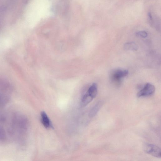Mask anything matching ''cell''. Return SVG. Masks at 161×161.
<instances>
[{
    "mask_svg": "<svg viewBox=\"0 0 161 161\" xmlns=\"http://www.w3.org/2000/svg\"><path fill=\"white\" fill-rule=\"evenodd\" d=\"M144 150L147 153L152 155L153 157L157 158H161V149L158 146L152 144H147L146 145Z\"/></svg>",
    "mask_w": 161,
    "mask_h": 161,
    "instance_id": "obj_3",
    "label": "cell"
},
{
    "mask_svg": "<svg viewBox=\"0 0 161 161\" xmlns=\"http://www.w3.org/2000/svg\"><path fill=\"white\" fill-rule=\"evenodd\" d=\"M93 98L87 92L82 98L81 104L82 106L85 107L90 103Z\"/></svg>",
    "mask_w": 161,
    "mask_h": 161,
    "instance_id": "obj_8",
    "label": "cell"
},
{
    "mask_svg": "<svg viewBox=\"0 0 161 161\" xmlns=\"http://www.w3.org/2000/svg\"><path fill=\"white\" fill-rule=\"evenodd\" d=\"M155 91V87L154 85L147 83L144 87L137 94V96L138 97H147L151 95Z\"/></svg>",
    "mask_w": 161,
    "mask_h": 161,
    "instance_id": "obj_4",
    "label": "cell"
},
{
    "mask_svg": "<svg viewBox=\"0 0 161 161\" xmlns=\"http://www.w3.org/2000/svg\"><path fill=\"white\" fill-rule=\"evenodd\" d=\"M137 36L142 38H146L148 36L147 32L145 31H141L136 33Z\"/></svg>",
    "mask_w": 161,
    "mask_h": 161,
    "instance_id": "obj_10",
    "label": "cell"
},
{
    "mask_svg": "<svg viewBox=\"0 0 161 161\" xmlns=\"http://www.w3.org/2000/svg\"><path fill=\"white\" fill-rule=\"evenodd\" d=\"M128 74V71L126 70H116L111 74V80L114 84L119 85L120 84L121 79L126 76Z\"/></svg>",
    "mask_w": 161,
    "mask_h": 161,
    "instance_id": "obj_2",
    "label": "cell"
},
{
    "mask_svg": "<svg viewBox=\"0 0 161 161\" xmlns=\"http://www.w3.org/2000/svg\"><path fill=\"white\" fill-rule=\"evenodd\" d=\"M103 102L101 101L98 102L91 110L89 113V116L92 118L95 116L102 106Z\"/></svg>",
    "mask_w": 161,
    "mask_h": 161,
    "instance_id": "obj_6",
    "label": "cell"
},
{
    "mask_svg": "<svg viewBox=\"0 0 161 161\" xmlns=\"http://www.w3.org/2000/svg\"><path fill=\"white\" fill-rule=\"evenodd\" d=\"M29 123L20 113L3 110L0 114V142L22 144L28 132Z\"/></svg>",
    "mask_w": 161,
    "mask_h": 161,
    "instance_id": "obj_1",
    "label": "cell"
},
{
    "mask_svg": "<svg viewBox=\"0 0 161 161\" xmlns=\"http://www.w3.org/2000/svg\"><path fill=\"white\" fill-rule=\"evenodd\" d=\"M124 48L126 50L136 51L138 49V46L135 42H132L126 43Z\"/></svg>",
    "mask_w": 161,
    "mask_h": 161,
    "instance_id": "obj_9",
    "label": "cell"
},
{
    "mask_svg": "<svg viewBox=\"0 0 161 161\" xmlns=\"http://www.w3.org/2000/svg\"><path fill=\"white\" fill-rule=\"evenodd\" d=\"M41 116L42 123L46 129H49L53 127L51 122L45 112L43 111L41 113Z\"/></svg>",
    "mask_w": 161,
    "mask_h": 161,
    "instance_id": "obj_5",
    "label": "cell"
},
{
    "mask_svg": "<svg viewBox=\"0 0 161 161\" xmlns=\"http://www.w3.org/2000/svg\"><path fill=\"white\" fill-rule=\"evenodd\" d=\"M93 99L97 96L98 93V86L96 83L93 84L88 89L87 92Z\"/></svg>",
    "mask_w": 161,
    "mask_h": 161,
    "instance_id": "obj_7",
    "label": "cell"
}]
</instances>
